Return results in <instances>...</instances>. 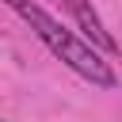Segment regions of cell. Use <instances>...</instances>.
Instances as JSON below:
<instances>
[{
  "mask_svg": "<svg viewBox=\"0 0 122 122\" xmlns=\"http://www.w3.org/2000/svg\"><path fill=\"white\" fill-rule=\"evenodd\" d=\"M42 42H46V50L53 53V57H61L76 76H84L88 84H95V88H114L118 84V76H114V69H111V61H103L99 57V50H92L80 34H72L69 27H61L42 4H34V0H4Z\"/></svg>",
  "mask_w": 122,
  "mask_h": 122,
  "instance_id": "6da1fadb",
  "label": "cell"
},
{
  "mask_svg": "<svg viewBox=\"0 0 122 122\" xmlns=\"http://www.w3.org/2000/svg\"><path fill=\"white\" fill-rule=\"evenodd\" d=\"M61 4H65V11L72 15V23H76L80 38H84L92 50H103V53H118V42H114V34L103 27V19H99V11L92 8V0H61Z\"/></svg>",
  "mask_w": 122,
  "mask_h": 122,
  "instance_id": "7a4b0ae2",
  "label": "cell"
}]
</instances>
